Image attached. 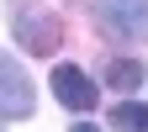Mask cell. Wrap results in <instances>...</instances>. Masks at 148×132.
I'll return each mask as SVG.
<instances>
[{
  "mask_svg": "<svg viewBox=\"0 0 148 132\" xmlns=\"http://www.w3.org/2000/svg\"><path fill=\"white\" fill-rule=\"evenodd\" d=\"M11 37L32 58H48V53H58V42H64V21L42 0H11Z\"/></svg>",
  "mask_w": 148,
  "mask_h": 132,
  "instance_id": "1",
  "label": "cell"
},
{
  "mask_svg": "<svg viewBox=\"0 0 148 132\" xmlns=\"http://www.w3.org/2000/svg\"><path fill=\"white\" fill-rule=\"evenodd\" d=\"M95 21L111 37H132V42H148V0H101Z\"/></svg>",
  "mask_w": 148,
  "mask_h": 132,
  "instance_id": "2",
  "label": "cell"
},
{
  "mask_svg": "<svg viewBox=\"0 0 148 132\" xmlns=\"http://www.w3.org/2000/svg\"><path fill=\"white\" fill-rule=\"evenodd\" d=\"M0 116H11V122L32 116V79H27V69L16 58H5V53H0Z\"/></svg>",
  "mask_w": 148,
  "mask_h": 132,
  "instance_id": "3",
  "label": "cell"
},
{
  "mask_svg": "<svg viewBox=\"0 0 148 132\" xmlns=\"http://www.w3.org/2000/svg\"><path fill=\"white\" fill-rule=\"evenodd\" d=\"M53 95H58L69 111H90L95 106V79H90L85 69H74V64H58L53 69Z\"/></svg>",
  "mask_w": 148,
  "mask_h": 132,
  "instance_id": "4",
  "label": "cell"
},
{
  "mask_svg": "<svg viewBox=\"0 0 148 132\" xmlns=\"http://www.w3.org/2000/svg\"><path fill=\"white\" fill-rule=\"evenodd\" d=\"M106 85H111V90H138V85H143V64H138V58H111Z\"/></svg>",
  "mask_w": 148,
  "mask_h": 132,
  "instance_id": "5",
  "label": "cell"
},
{
  "mask_svg": "<svg viewBox=\"0 0 148 132\" xmlns=\"http://www.w3.org/2000/svg\"><path fill=\"white\" fill-rule=\"evenodd\" d=\"M111 127H116V132H148V106L122 101L116 111H111Z\"/></svg>",
  "mask_w": 148,
  "mask_h": 132,
  "instance_id": "6",
  "label": "cell"
},
{
  "mask_svg": "<svg viewBox=\"0 0 148 132\" xmlns=\"http://www.w3.org/2000/svg\"><path fill=\"white\" fill-rule=\"evenodd\" d=\"M69 132H95V127H90V122H74V127H69Z\"/></svg>",
  "mask_w": 148,
  "mask_h": 132,
  "instance_id": "7",
  "label": "cell"
},
{
  "mask_svg": "<svg viewBox=\"0 0 148 132\" xmlns=\"http://www.w3.org/2000/svg\"><path fill=\"white\" fill-rule=\"evenodd\" d=\"M0 132H5V122H0Z\"/></svg>",
  "mask_w": 148,
  "mask_h": 132,
  "instance_id": "8",
  "label": "cell"
}]
</instances>
